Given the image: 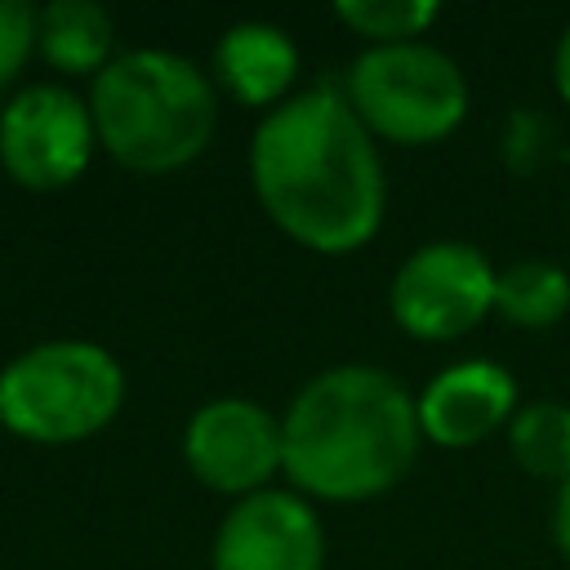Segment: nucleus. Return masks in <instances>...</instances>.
<instances>
[{"label": "nucleus", "instance_id": "1", "mask_svg": "<svg viewBox=\"0 0 570 570\" xmlns=\"http://www.w3.org/2000/svg\"><path fill=\"white\" fill-rule=\"evenodd\" d=\"M249 178L267 218L316 254H352L383 223V160L343 89L312 85L272 107L249 142Z\"/></svg>", "mask_w": 570, "mask_h": 570}, {"label": "nucleus", "instance_id": "2", "mask_svg": "<svg viewBox=\"0 0 570 570\" xmlns=\"http://www.w3.org/2000/svg\"><path fill=\"white\" fill-rule=\"evenodd\" d=\"M419 441V405L396 374L334 365L289 401L281 419V472L312 499L361 503L414 468Z\"/></svg>", "mask_w": 570, "mask_h": 570}, {"label": "nucleus", "instance_id": "3", "mask_svg": "<svg viewBox=\"0 0 570 570\" xmlns=\"http://www.w3.org/2000/svg\"><path fill=\"white\" fill-rule=\"evenodd\" d=\"M94 134L134 174L191 165L218 125L214 80L174 49H125L89 89Z\"/></svg>", "mask_w": 570, "mask_h": 570}, {"label": "nucleus", "instance_id": "4", "mask_svg": "<svg viewBox=\"0 0 570 570\" xmlns=\"http://www.w3.org/2000/svg\"><path fill=\"white\" fill-rule=\"evenodd\" d=\"M125 405L120 361L89 338H49L0 370V423L36 445H71L102 432Z\"/></svg>", "mask_w": 570, "mask_h": 570}, {"label": "nucleus", "instance_id": "5", "mask_svg": "<svg viewBox=\"0 0 570 570\" xmlns=\"http://www.w3.org/2000/svg\"><path fill=\"white\" fill-rule=\"evenodd\" d=\"M343 98L370 134L405 147L436 142L468 116V80L459 62L423 40L370 45L356 53L343 76Z\"/></svg>", "mask_w": 570, "mask_h": 570}, {"label": "nucleus", "instance_id": "6", "mask_svg": "<svg viewBox=\"0 0 570 570\" xmlns=\"http://www.w3.org/2000/svg\"><path fill=\"white\" fill-rule=\"evenodd\" d=\"M494 267L468 240H432L419 245L392 276L387 307L392 321L428 343L459 338L481 325L494 307Z\"/></svg>", "mask_w": 570, "mask_h": 570}, {"label": "nucleus", "instance_id": "7", "mask_svg": "<svg viewBox=\"0 0 570 570\" xmlns=\"http://www.w3.org/2000/svg\"><path fill=\"white\" fill-rule=\"evenodd\" d=\"M89 102L67 85H27L0 107V165L18 187L58 191L76 183L94 156Z\"/></svg>", "mask_w": 570, "mask_h": 570}, {"label": "nucleus", "instance_id": "8", "mask_svg": "<svg viewBox=\"0 0 570 570\" xmlns=\"http://www.w3.org/2000/svg\"><path fill=\"white\" fill-rule=\"evenodd\" d=\"M183 459L218 494H258L285 463L281 419L249 396H214L187 419Z\"/></svg>", "mask_w": 570, "mask_h": 570}, {"label": "nucleus", "instance_id": "9", "mask_svg": "<svg viewBox=\"0 0 570 570\" xmlns=\"http://www.w3.org/2000/svg\"><path fill=\"white\" fill-rule=\"evenodd\" d=\"M214 570H321L325 534L316 508L294 490H258L227 508L218 521Z\"/></svg>", "mask_w": 570, "mask_h": 570}, {"label": "nucleus", "instance_id": "10", "mask_svg": "<svg viewBox=\"0 0 570 570\" xmlns=\"http://www.w3.org/2000/svg\"><path fill=\"white\" fill-rule=\"evenodd\" d=\"M419 428L436 445H476L517 414V379L499 361H454L414 396Z\"/></svg>", "mask_w": 570, "mask_h": 570}, {"label": "nucleus", "instance_id": "11", "mask_svg": "<svg viewBox=\"0 0 570 570\" xmlns=\"http://www.w3.org/2000/svg\"><path fill=\"white\" fill-rule=\"evenodd\" d=\"M223 89L245 107H281L298 76V45L276 22H236L214 45Z\"/></svg>", "mask_w": 570, "mask_h": 570}, {"label": "nucleus", "instance_id": "12", "mask_svg": "<svg viewBox=\"0 0 570 570\" xmlns=\"http://www.w3.org/2000/svg\"><path fill=\"white\" fill-rule=\"evenodd\" d=\"M111 13L94 0H49L36 9V53L67 76H98L116 53Z\"/></svg>", "mask_w": 570, "mask_h": 570}, {"label": "nucleus", "instance_id": "13", "mask_svg": "<svg viewBox=\"0 0 570 570\" xmlns=\"http://www.w3.org/2000/svg\"><path fill=\"white\" fill-rule=\"evenodd\" d=\"M494 312L521 330H548L570 312V276L557 263L521 258L494 276Z\"/></svg>", "mask_w": 570, "mask_h": 570}, {"label": "nucleus", "instance_id": "14", "mask_svg": "<svg viewBox=\"0 0 570 570\" xmlns=\"http://www.w3.org/2000/svg\"><path fill=\"white\" fill-rule=\"evenodd\" d=\"M508 445L517 463L543 481H570V405L561 401H530L508 423Z\"/></svg>", "mask_w": 570, "mask_h": 570}, {"label": "nucleus", "instance_id": "15", "mask_svg": "<svg viewBox=\"0 0 570 570\" xmlns=\"http://www.w3.org/2000/svg\"><path fill=\"white\" fill-rule=\"evenodd\" d=\"M338 22H347L356 36H370L374 45H405L423 36L436 22L432 0H338Z\"/></svg>", "mask_w": 570, "mask_h": 570}, {"label": "nucleus", "instance_id": "16", "mask_svg": "<svg viewBox=\"0 0 570 570\" xmlns=\"http://www.w3.org/2000/svg\"><path fill=\"white\" fill-rule=\"evenodd\" d=\"M36 49V9L27 0H0V89L22 71Z\"/></svg>", "mask_w": 570, "mask_h": 570}, {"label": "nucleus", "instance_id": "17", "mask_svg": "<svg viewBox=\"0 0 570 570\" xmlns=\"http://www.w3.org/2000/svg\"><path fill=\"white\" fill-rule=\"evenodd\" d=\"M552 80H557V94L570 102V27L561 31V40L552 49Z\"/></svg>", "mask_w": 570, "mask_h": 570}, {"label": "nucleus", "instance_id": "18", "mask_svg": "<svg viewBox=\"0 0 570 570\" xmlns=\"http://www.w3.org/2000/svg\"><path fill=\"white\" fill-rule=\"evenodd\" d=\"M552 534H557V548L566 552L570 561V481L557 490V512H552Z\"/></svg>", "mask_w": 570, "mask_h": 570}]
</instances>
